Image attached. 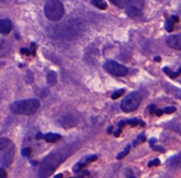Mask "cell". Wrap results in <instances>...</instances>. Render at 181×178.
<instances>
[{
    "mask_svg": "<svg viewBox=\"0 0 181 178\" xmlns=\"http://www.w3.org/2000/svg\"><path fill=\"white\" fill-rule=\"evenodd\" d=\"M124 93H125V90H124V89H120V90L116 91V92H115V93H113V94L111 95V99L116 100V99L119 98L122 94H124Z\"/></svg>",
    "mask_w": 181,
    "mask_h": 178,
    "instance_id": "17",
    "label": "cell"
},
{
    "mask_svg": "<svg viewBox=\"0 0 181 178\" xmlns=\"http://www.w3.org/2000/svg\"><path fill=\"white\" fill-rule=\"evenodd\" d=\"M140 12H141V9L138 5H131V6L126 8V14L132 18L140 15Z\"/></svg>",
    "mask_w": 181,
    "mask_h": 178,
    "instance_id": "11",
    "label": "cell"
},
{
    "mask_svg": "<svg viewBox=\"0 0 181 178\" xmlns=\"http://www.w3.org/2000/svg\"><path fill=\"white\" fill-rule=\"evenodd\" d=\"M63 176L62 175H57V176H55V177H62Z\"/></svg>",
    "mask_w": 181,
    "mask_h": 178,
    "instance_id": "26",
    "label": "cell"
},
{
    "mask_svg": "<svg viewBox=\"0 0 181 178\" xmlns=\"http://www.w3.org/2000/svg\"><path fill=\"white\" fill-rule=\"evenodd\" d=\"M6 172L4 171V168H1L0 169V178H5L6 177Z\"/></svg>",
    "mask_w": 181,
    "mask_h": 178,
    "instance_id": "23",
    "label": "cell"
},
{
    "mask_svg": "<svg viewBox=\"0 0 181 178\" xmlns=\"http://www.w3.org/2000/svg\"><path fill=\"white\" fill-rule=\"evenodd\" d=\"M141 102V97L139 93L133 92L129 94L121 102L120 108L124 112L129 113L135 110Z\"/></svg>",
    "mask_w": 181,
    "mask_h": 178,
    "instance_id": "5",
    "label": "cell"
},
{
    "mask_svg": "<svg viewBox=\"0 0 181 178\" xmlns=\"http://www.w3.org/2000/svg\"><path fill=\"white\" fill-rule=\"evenodd\" d=\"M130 148H131V146H130V145L126 146H125V149L122 151V152H120L119 154H118L117 159H118V160H121V159H123L124 157H125V156L127 155V153H129V151H130Z\"/></svg>",
    "mask_w": 181,
    "mask_h": 178,
    "instance_id": "16",
    "label": "cell"
},
{
    "mask_svg": "<svg viewBox=\"0 0 181 178\" xmlns=\"http://www.w3.org/2000/svg\"><path fill=\"white\" fill-rule=\"evenodd\" d=\"M40 106V102L37 99H27L14 102L11 104L10 110L13 114L30 116L36 112Z\"/></svg>",
    "mask_w": 181,
    "mask_h": 178,
    "instance_id": "2",
    "label": "cell"
},
{
    "mask_svg": "<svg viewBox=\"0 0 181 178\" xmlns=\"http://www.w3.org/2000/svg\"><path fill=\"white\" fill-rule=\"evenodd\" d=\"M68 153L66 150H63V151L55 150L54 152L51 153L42 161L38 170V177H50L64 161Z\"/></svg>",
    "mask_w": 181,
    "mask_h": 178,
    "instance_id": "1",
    "label": "cell"
},
{
    "mask_svg": "<svg viewBox=\"0 0 181 178\" xmlns=\"http://www.w3.org/2000/svg\"><path fill=\"white\" fill-rule=\"evenodd\" d=\"M44 13L48 19L58 21L64 14V8L60 0H48L44 6Z\"/></svg>",
    "mask_w": 181,
    "mask_h": 178,
    "instance_id": "4",
    "label": "cell"
},
{
    "mask_svg": "<svg viewBox=\"0 0 181 178\" xmlns=\"http://www.w3.org/2000/svg\"><path fill=\"white\" fill-rule=\"evenodd\" d=\"M176 108L175 107H167L165 109H164V112L166 113V114H172V113H174L176 111Z\"/></svg>",
    "mask_w": 181,
    "mask_h": 178,
    "instance_id": "19",
    "label": "cell"
},
{
    "mask_svg": "<svg viewBox=\"0 0 181 178\" xmlns=\"http://www.w3.org/2000/svg\"><path fill=\"white\" fill-rule=\"evenodd\" d=\"M30 153H31V149L28 147H25L21 150V154L24 157H28L30 155Z\"/></svg>",
    "mask_w": 181,
    "mask_h": 178,
    "instance_id": "18",
    "label": "cell"
},
{
    "mask_svg": "<svg viewBox=\"0 0 181 178\" xmlns=\"http://www.w3.org/2000/svg\"><path fill=\"white\" fill-rule=\"evenodd\" d=\"M163 71H164L168 76H170L172 79H175L176 77H178L181 73V66L180 68L177 71H172L169 67H164V68L163 69Z\"/></svg>",
    "mask_w": 181,
    "mask_h": 178,
    "instance_id": "14",
    "label": "cell"
},
{
    "mask_svg": "<svg viewBox=\"0 0 181 178\" xmlns=\"http://www.w3.org/2000/svg\"><path fill=\"white\" fill-rule=\"evenodd\" d=\"M110 1L119 8H127L131 5H136L134 4L135 0H110Z\"/></svg>",
    "mask_w": 181,
    "mask_h": 178,
    "instance_id": "9",
    "label": "cell"
},
{
    "mask_svg": "<svg viewBox=\"0 0 181 178\" xmlns=\"http://www.w3.org/2000/svg\"><path fill=\"white\" fill-rule=\"evenodd\" d=\"M92 4L100 10H106L108 6L104 0H92Z\"/></svg>",
    "mask_w": 181,
    "mask_h": 178,
    "instance_id": "15",
    "label": "cell"
},
{
    "mask_svg": "<svg viewBox=\"0 0 181 178\" xmlns=\"http://www.w3.org/2000/svg\"><path fill=\"white\" fill-rule=\"evenodd\" d=\"M156 60L159 62V61H160V58H159V57H156V58H155V61H156Z\"/></svg>",
    "mask_w": 181,
    "mask_h": 178,
    "instance_id": "25",
    "label": "cell"
},
{
    "mask_svg": "<svg viewBox=\"0 0 181 178\" xmlns=\"http://www.w3.org/2000/svg\"><path fill=\"white\" fill-rule=\"evenodd\" d=\"M148 109H149V111H150V113L154 115V114H155V111H156V106L152 104V105H150V106L148 107Z\"/></svg>",
    "mask_w": 181,
    "mask_h": 178,
    "instance_id": "24",
    "label": "cell"
},
{
    "mask_svg": "<svg viewBox=\"0 0 181 178\" xmlns=\"http://www.w3.org/2000/svg\"><path fill=\"white\" fill-rule=\"evenodd\" d=\"M12 30V23L9 19H2L0 20V32L3 35H8Z\"/></svg>",
    "mask_w": 181,
    "mask_h": 178,
    "instance_id": "8",
    "label": "cell"
},
{
    "mask_svg": "<svg viewBox=\"0 0 181 178\" xmlns=\"http://www.w3.org/2000/svg\"><path fill=\"white\" fill-rule=\"evenodd\" d=\"M15 155V146L12 140L2 138L0 139V165L1 168L9 167L13 161Z\"/></svg>",
    "mask_w": 181,
    "mask_h": 178,
    "instance_id": "3",
    "label": "cell"
},
{
    "mask_svg": "<svg viewBox=\"0 0 181 178\" xmlns=\"http://www.w3.org/2000/svg\"><path fill=\"white\" fill-rule=\"evenodd\" d=\"M144 140H145V137H144V135H140V136L138 137V138H137L135 141H133V146H136V145H138L139 143L143 142Z\"/></svg>",
    "mask_w": 181,
    "mask_h": 178,
    "instance_id": "21",
    "label": "cell"
},
{
    "mask_svg": "<svg viewBox=\"0 0 181 178\" xmlns=\"http://www.w3.org/2000/svg\"><path fill=\"white\" fill-rule=\"evenodd\" d=\"M47 82L51 86H53V85L56 84V82H57V73L55 71H51L48 72V74H47Z\"/></svg>",
    "mask_w": 181,
    "mask_h": 178,
    "instance_id": "13",
    "label": "cell"
},
{
    "mask_svg": "<svg viewBox=\"0 0 181 178\" xmlns=\"http://www.w3.org/2000/svg\"><path fill=\"white\" fill-rule=\"evenodd\" d=\"M179 17L178 16H172L170 18V19H168V21L166 22V25H165V27L167 29L168 32H172L174 28V24L177 23L179 21Z\"/></svg>",
    "mask_w": 181,
    "mask_h": 178,
    "instance_id": "12",
    "label": "cell"
},
{
    "mask_svg": "<svg viewBox=\"0 0 181 178\" xmlns=\"http://www.w3.org/2000/svg\"><path fill=\"white\" fill-rule=\"evenodd\" d=\"M30 52H32L30 50H28V48H22V49H20V53L21 54H25V55H27V56H29L30 55Z\"/></svg>",
    "mask_w": 181,
    "mask_h": 178,
    "instance_id": "22",
    "label": "cell"
},
{
    "mask_svg": "<svg viewBox=\"0 0 181 178\" xmlns=\"http://www.w3.org/2000/svg\"><path fill=\"white\" fill-rule=\"evenodd\" d=\"M104 69L106 71H108L110 74L118 76V77H123L125 76L128 73V69L116 61L109 60L104 63Z\"/></svg>",
    "mask_w": 181,
    "mask_h": 178,
    "instance_id": "6",
    "label": "cell"
},
{
    "mask_svg": "<svg viewBox=\"0 0 181 178\" xmlns=\"http://www.w3.org/2000/svg\"><path fill=\"white\" fill-rule=\"evenodd\" d=\"M160 165V161L158 159H154L152 161H150L148 163V167H152V166H158Z\"/></svg>",
    "mask_w": 181,
    "mask_h": 178,
    "instance_id": "20",
    "label": "cell"
},
{
    "mask_svg": "<svg viewBox=\"0 0 181 178\" xmlns=\"http://www.w3.org/2000/svg\"><path fill=\"white\" fill-rule=\"evenodd\" d=\"M42 138H43L46 142L48 143H55L57 141H59L61 138L60 134H57V133H46L44 135L42 136Z\"/></svg>",
    "mask_w": 181,
    "mask_h": 178,
    "instance_id": "10",
    "label": "cell"
},
{
    "mask_svg": "<svg viewBox=\"0 0 181 178\" xmlns=\"http://www.w3.org/2000/svg\"><path fill=\"white\" fill-rule=\"evenodd\" d=\"M166 43L170 48L173 50H181V33L168 37L166 40Z\"/></svg>",
    "mask_w": 181,
    "mask_h": 178,
    "instance_id": "7",
    "label": "cell"
}]
</instances>
